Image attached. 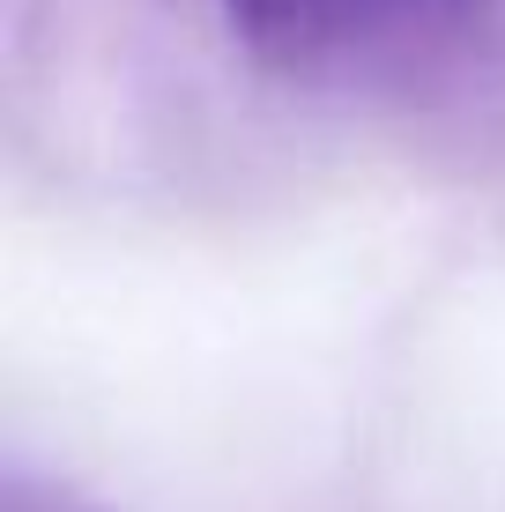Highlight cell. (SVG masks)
I'll return each instance as SVG.
<instances>
[{
  "label": "cell",
  "mask_w": 505,
  "mask_h": 512,
  "mask_svg": "<svg viewBox=\"0 0 505 512\" xmlns=\"http://www.w3.org/2000/svg\"><path fill=\"white\" fill-rule=\"evenodd\" d=\"M238 45L305 90H364L439 60L476 0H223Z\"/></svg>",
  "instance_id": "6da1fadb"
}]
</instances>
